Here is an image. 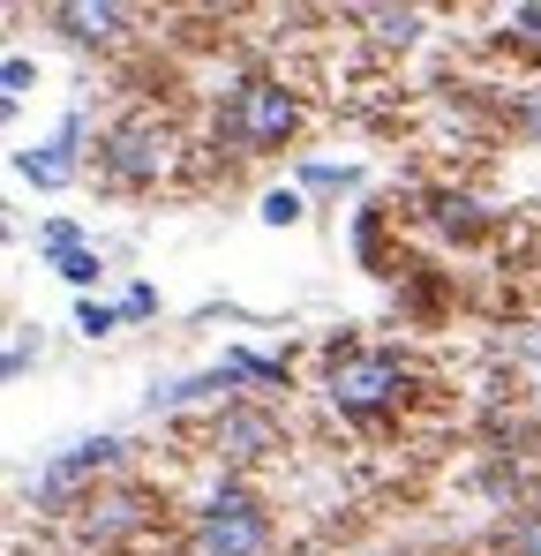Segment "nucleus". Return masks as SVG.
<instances>
[{
	"label": "nucleus",
	"instance_id": "nucleus-12",
	"mask_svg": "<svg viewBox=\"0 0 541 556\" xmlns=\"http://www.w3.org/2000/svg\"><path fill=\"white\" fill-rule=\"evenodd\" d=\"M30 84H38V61H30V53H8V61H0V113H8V121L23 113Z\"/></svg>",
	"mask_w": 541,
	"mask_h": 556
},
{
	"label": "nucleus",
	"instance_id": "nucleus-4",
	"mask_svg": "<svg viewBox=\"0 0 541 556\" xmlns=\"http://www.w3.org/2000/svg\"><path fill=\"white\" fill-rule=\"evenodd\" d=\"M174 166H180V136L166 121H151V113H128V121H113L98 136V174H105V188H159Z\"/></svg>",
	"mask_w": 541,
	"mask_h": 556
},
{
	"label": "nucleus",
	"instance_id": "nucleus-2",
	"mask_svg": "<svg viewBox=\"0 0 541 556\" xmlns=\"http://www.w3.org/2000/svg\"><path fill=\"white\" fill-rule=\"evenodd\" d=\"M414 391V369L391 354V346H331V376H324V399L339 421L354 429H383Z\"/></svg>",
	"mask_w": 541,
	"mask_h": 556
},
{
	"label": "nucleus",
	"instance_id": "nucleus-9",
	"mask_svg": "<svg viewBox=\"0 0 541 556\" xmlns=\"http://www.w3.org/2000/svg\"><path fill=\"white\" fill-rule=\"evenodd\" d=\"M226 391H234V376L203 369V376H180V383H151L143 406H151V414H180V406H203V399H226Z\"/></svg>",
	"mask_w": 541,
	"mask_h": 556
},
{
	"label": "nucleus",
	"instance_id": "nucleus-19",
	"mask_svg": "<svg viewBox=\"0 0 541 556\" xmlns=\"http://www.w3.org/2000/svg\"><path fill=\"white\" fill-rule=\"evenodd\" d=\"M504 542H512V556H541V504H527V511L504 527Z\"/></svg>",
	"mask_w": 541,
	"mask_h": 556
},
{
	"label": "nucleus",
	"instance_id": "nucleus-1",
	"mask_svg": "<svg viewBox=\"0 0 541 556\" xmlns=\"http://www.w3.org/2000/svg\"><path fill=\"white\" fill-rule=\"evenodd\" d=\"M301 136V98L286 91L278 76H249L211 105V143L234 151V159H264V151H286Z\"/></svg>",
	"mask_w": 541,
	"mask_h": 556
},
{
	"label": "nucleus",
	"instance_id": "nucleus-21",
	"mask_svg": "<svg viewBox=\"0 0 541 556\" xmlns=\"http://www.w3.org/2000/svg\"><path fill=\"white\" fill-rule=\"evenodd\" d=\"M504 38L512 46H541V8H512L504 15Z\"/></svg>",
	"mask_w": 541,
	"mask_h": 556
},
{
	"label": "nucleus",
	"instance_id": "nucleus-20",
	"mask_svg": "<svg viewBox=\"0 0 541 556\" xmlns=\"http://www.w3.org/2000/svg\"><path fill=\"white\" fill-rule=\"evenodd\" d=\"M121 316H128V324H151V316H159V286H151V278H128V293H121Z\"/></svg>",
	"mask_w": 541,
	"mask_h": 556
},
{
	"label": "nucleus",
	"instance_id": "nucleus-3",
	"mask_svg": "<svg viewBox=\"0 0 541 556\" xmlns=\"http://www.w3.org/2000/svg\"><path fill=\"white\" fill-rule=\"evenodd\" d=\"M270 511L256 489L241 481H218L196 511V534H188V556H270Z\"/></svg>",
	"mask_w": 541,
	"mask_h": 556
},
{
	"label": "nucleus",
	"instance_id": "nucleus-10",
	"mask_svg": "<svg viewBox=\"0 0 541 556\" xmlns=\"http://www.w3.org/2000/svg\"><path fill=\"white\" fill-rule=\"evenodd\" d=\"M354 23H368V30H376V38H383V46H414V38H422V23H429V15H422V8H361Z\"/></svg>",
	"mask_w": 541,
	"mask_h": 556
},
{
	"label": "nucleus",
	"instance_id": "nucleus-18",
	"mask_svg": "<svg viewBox=\"0 0 541 556\" xmlns=\"http://www.w3.org/2000/svg\"><path fill=\"white\" fill-rule=\"evenodd\" d=\"M68 249H84V226H76V218H46V226H38V256L53 264V256H68Z\"/></svg>",
	"mask_w": 541,
	"mask_h": 556
},
{
	"label": "nucleus",
	"instance_id": "nucleus-17",
	"mask_svg": "<svg viewBox=\"0 0 541 556\" xmlns=\"http://www.w3.org/2000/svg\"><path fill=\"white\" fill-rule=\"evenodd\" d=\"M256 218H264V226H301V218H309V203H301V188H264Z\"/></svg>",
	"mask_w": 541,
	"mask_h": 556
},
{
	"label": "nucleus",
	"instance_id": "nucleus-8",
	"mask_svg": "<svg viewBox=\"0 0 541 556\" xmlns=\"http://www.w3.org/2000/svg\"><path fill=\"white\" fill-rule=\"evenodd\" d=\"M218 452H234V459L278 452V414H256V406H226V414H218Z\"/></svg>",
	"mask_w": 541,
	"mask_h": 556
},
{
	"label": "nucleus",
	"instance_id": "nucleus-13",
	"mask_svg": "<svg viewBox=\"0 0 541 556\" xmlns=\"http://www.w3.org/2000/svg\"><path fill=\"white\" fill-rule=\"evenodd\" d=\"M53 271L68 278V286H76V301H90V286H98V278H105V256H98V249H68V256H53Z\"/></svg>",
	"mask_w": 541,
	"mask_h": 556
},
{
	"label": "nucleus",
	"instance_id": "nucleus-6",
	"mask_svg": "<svg viewBox=\"0 0 541 556\" xmlns=\"http://www.w3.org/2000/svg\"><path fill=\"white\" fill-rule=\"evenodd\" d=\"M151 511H143V496H128V489H90L84 504H76V527H84V542L90 549H113V542H128L136 527H143Z\"/></svg>",
	"mask_w": 541,
	"mask_h": 556
},
{
	"label": "nucleus",
	"instance_id": "nucleus-7",
	"mask_svg": "<svg viewBox=\"0 0 541 556\" xmlns=\"http://www.w3.org/2000/svg\"><path fill=\"white\" fill-rule=\"evenodd\" d=\"M46 23H53L68 46H113V38L128 30V8H113V0H53Z\"/></svg>",
	"mask_w": 541,
	"mask_h": 556
},
{
	"label": "nucleus",
	"instance_id": "nucleus-16",
	"mask_svg": "<svg viewBox=\"0 0 541 556\" xmlns=\"http://www.w3.org/2000/svg\"><path fill=\"white\" fill-rule=\"evenodd\" d=\"M121 324H128V316H121V301H98V293L76 301V331H84V339H113Z\"/></svg>",
	"mask_w": 541,
	"mask_h": 556
},
{
	"label": "nucleus",
	"instance_id": "nucleus-11",
	"mask_svg": "<svg viewBox=\"0 0 541 556\" xmlns=\"http://www.w3.org/2000/svg\"><path fill=\"white\" fill-rule=\"evenodd\" d=\"M218 369L234 376V383H264V391H286V362H278V354H249V346H234Z\"/></svg>",
	"mask_w": 541,
	"mask_h": 556
},
{
	"label": "nucleus",
	"instance_id": "nucleus-15",
	"mask_svg": "<svg viewBox=\"0 0 541 556\" xmlns=\"http://www.w3.org/2000/svg\"><path fill=\"white\" fill-rule=\"evenodd\" d=\"M301 188H316V195H354L361 166H324V159H309V166H301Z\"/></svg>",
	"mask_w": 541,
	"mask_h": 556
},
{
	"label": "nucleus",
	"instance_id": "nucleus-5",
	"mask_svg": "<svg viewBox=\"0 0 541 556\" xmlns=\"http://www.w3.org/2000/svg\"><path fill=\"white\" fill-rule=\"evenodd\" d=\"M84 136H90V113H84V105H68V113L53 121V136H38L30 151H15V174L38 188V195H61V188L84 174V159H76Z\"/></svg>",
	"mask_w": 541,
	"mask_h": 556
},
{
	"label": "nucleus",
	"instance_id": "nucleus-14",
	"mask_svg": "<svg viewBox=\"0 0 541 556\" xmlns=\"http://www.w3.org/2000/svg\"><path fill=\"white\" fill-rule=\"evenodd\" d=\"M38 354H46V346H38V324H15V331H8V362H0V376L23 383V376L38 369Z\"/></svg>",
	"mask_w": 541,
	"mask_h": 556
}]
</instances>
